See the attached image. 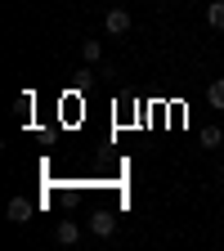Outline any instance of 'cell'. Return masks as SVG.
<instances>
[{"label": "cell", "mask_w": 224, "mask_h": 251, "mask_svg": "<svg viewBox=\"0 0 224 251\" xmlns=\"http://www.w3.org/2000/svg\"><path fill=\"white\" fill-rule=\"evenodd\" d=\"M85 229H90L94 238H112V233H117V215H112V211H94V215L85 220Z\"/></svg>", "instance_id": "obj_1"}, {"label": "cell", "mask_w": 224, "mask_h": 251, "mask_svg": "<svg viewBox=\"0 0 224 251\" xmlns=\"http://www.w3.org/2000/svg\"><path fill=\"white\" fill-rule=\"evenodd\" d=\"M130 14L125 9H108V18H103V27H108V36H125V31H130Z\"/></svg>", "instance_id": "obj_2"}, {"label": "cell", "mask_w": 224, "mask_h": 251, "mask_svg": "<svg viewBox=\"0 0 224 251\" xmlns=\"http://www.w3.org/2000/svg\"><path fill=\"white\" fill-rule=\"evenodd\" d=\"M54 238H58L63 247H72V242H81V225H76V220H58V229H54Z\"/></svg>", "instance_id": "obj_3"}, {"label": "cell", "mask_w": 224, "mask_h": 251, "mask_svg": "<svg viewBox=\"0 0 224 251\" xmlns=\"http://www.w3.org/2000/svg\"><path fill=\"white\" fill-rule=\"evenodd\" d=\"M5 215H9V225H27V215H31V206H27V198H9V206H5Z\"/></svg>", "instance_id": "obj_4"}, {"label": "cell", "mask_w": 224, "mask_h": 251, "mask_svg": "<svg viewBox=\"0 0 224 251\" xmlns=\"http://www.w3.org/2000/svg\"><path fill=\"white\" fill-rule=\"evenodd\" d=\"M81 58H85V68L103 63V41H81Z\"/></svg>", "instance_id": "obj_5"}, {"label": "cell", "mask_w": 224, "mask_h": 251, "mask_svg": "<svg viewBox=\"0 0 224 251\" xmlns=\"http://www.w3.org/2000/svg\"><path fill=\"white\" fill-rule=\"evenodd\" d=\"M206 103H211L215 112H224V76H215V81L206 85Z\"/></svg>", "instance_id": "obj_6"}, {"label": "cell", "mask_w": 224, "mask_h": 251, "mask_svg": "<svg viewBox=\"0 0 224 251\" xmlns=\"http://www.w3.org/2000/svg\"><path fill=\"white\" fill-rule=\"evenodd\" d=\"M206 27L224 31V0H211V5H206Z\"/></svg>", "instance_id": "obj_7"}, {"label": "cell", "mask_w": 224, "mask_h": 251, "mask_svg": "<svg viewBox=\"0 0 224 251\" xmlns=\"http://www.w3.org/2000/svg\"><path fill=\"white\" fill-rule=\"evenodd\" d=\"M220 139H224L220 126H206V130H202V144H206V148H220Z\"/></svg>", "instance_id": "obj_8"}, {"label": "cell", "mask_w": 224, "mask_h": 251, "mask_svg": "<svg viewBox=\"0 0 224 251\" xmlns=\"http://www.w3.org/2000/svg\"><path fill=\"white\" fill-rule=\"evenodd\" d=\"M31 103H36L31 94H18V112H23V117H31Z\"/></svg>", "instance_id": "obj_9"}]
</instances>
